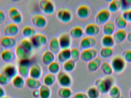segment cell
<instances>
[{"label": "cell", "mask_w": 131, "mask_h": 98, "mask_svg": "<svg viewBox=\"0 0 131 98\" xmlns=\"http://www.w3.org/2000/svg\"><path fill=\"white\" fill-rule=\"evenodd\" d=\"M112 70L116 73L122 72L126 68V62L121 56L114 57L111 61Z\"/></svg>", "instance_id": "6da1fadb"}, {"label": "cell", "mask_w": 131, "mask_h": 98, "mask_svg": "<svg viewBox=\"0 0 131 98\" xmlns=\"http://www.w3.org/2000/svg\"><path fill=\"white\" fill-rule=\"evenodd\" d=\"M41 10L45 14L51 15L55 12L56 7L54 2L50 0H41L39 4Z\"/></svg>", "instance_id": "7a4b0ae2"}, {"label": "cell", "mask_w": 131, "mask_h": 98, "mask_svg": "<svg viewBox=\"0 0 131 98\" xmlns=\"http://www.w3.org/2000/svg\"><path fill=\"white\" fill-rule=\"evenodd\" d=\"M31 66V63L29 59L20 61L17 68L19 75L23 78H28Z\"/></svg>", "instance_id": "3957f363"}, {"label": "cell", "mask_w": 131, "mask_h": 98, "mask_svg": "<svg viewBox=\"0 0 131 98\" xmlns=\"http://www.w3.org/2000/svg\"><path fill=\"white\" fill-rule=\"evenodd\" d=\"M111 12L108 9H104L98 12L95 17L96 24L98 25H104L109 20Z\"/></svg>", "instance_id": "277c9868"}, {"label": "cell", "mask_w": 131, "mask_h": 98, "mask_svg": "<svg viewBox=\"0 0 131 98\" xmlns=\"http://www.w3.org/2000/svg\"><path fill=\"white\" fill-rule=\"evenodd\" d=\"M58 19L62 23L68 24L71 22L73 18L72 13L67 9H60L57 13Z\"/></svg>", "instance_id": "5b68a950"}, {"label": "cell", "mask_w": 131, "mask_h": 98, "mask_svg": "<svg viewBox=\"0 0 131 98\" xmlns=\"http://www.w3.org/2000/svg\"><path fill=\"white\" fill-rule=\"evenodd\" d=\"M97 50L95 48L84 49L81 52L80 58L83 61L88 62L97 57Z\"/></svg>", "instance_id": "8992f818"}, {"label": "cell", "mask_w": 131, "mask_h": 98, "mask_svg": "<svg viewBox=\"0 0 131 98\" xmlns=\"http://www.w3.org/2000/svg\"><path fill=\"white\" fill-rule=\"evenodd\" d=\"M31 20L33 25L40 29L45 28L47 25V20L44 16L41 15L36 14L33 15Z\"/></svg>", "instance_id": "52a82bcc"}, {"label": "cell", "mask_w": 131, "mask_h": 98, "mask_svg": "<svg viewBox=\"0 0 131 98\" xmlns=\"http://www.w3.org/2000/svg\"><path fill=\"white\" fill-rule=\"evenodd\" d=\"M8 14L9 17L14 24H20L23 21V17L20 11L15 7H12L9 9Z\"/></svg>", "instance_id": "ba28073f"}, {"label": "cell", "mask_w": 131, "mask_h": 98, "mask_svg": "<svg viewBox=\"0 0 131 98\" xmlns=\"http://www.w3.org/2000/svg\"><path fill=\"white\" fill-rule=\"evenodd\" d=\"M61 50L70 49L72 45V38L69 34L63 33L58 38Z\"/></svg>", "instance_id": "9c48e42d"}, {"label": "cell", "mask_w": 131, "mask_h": 98, "mask_svg": "<svg viewBox=\"0 0 131 98\" xmlns=\"http://www.w3.org/2000/svg\"><path fill=\"white\" fill-rule=\"evenodd\" d=\"M17 39L14 37L4 36L0 39V44L7 49L14 48L17 44Z\"/></svg>", "instance_id": "30bf717a"}, {"label": "cell", "mask_w": 131, "mask_h": 98, "mask_svg": "<svg viewBox=\"0 0 131 98\" xmlns=\"http://www.w3.org/2000/svg\"><path fill=\"white\" fill-rule=\"evenodd\" d=\"M31 41L34 47L40 48L45 46L47 42V38L43 34H36L31 38Z\"/></svg>", "instance_id": "8fae6325"}, {"label": "cell", "mask_w": 131, "mask_h": 98, "mask_svg": "<svg viewBox=\"0 0 131 98\" xmlns=\"http://www.w3.org/2000/svg\"><path fill=\"white\" fill-rule=\"evenodd\" d=\"M19 31V27L17 24L10 23L8 24L4 27V33L5 36L14 37L18 34Z\"/></svg>", "instance_id": "7c38bea8"}, {"label": "cell", "mask_w": 131, "mask_h": 98, "mask_svg": "<svg viewBox=\"0 0 131 98\" xmlns=\"http://www.w3.org/2000/svg\"><path fill=\"white\" fill-rule=\"evenodd\" d=\"M96 44V40L94 37L87 36L81 40L80 43V48L82 49L93 48Z\"/></svg>", "instance_id": "4fadbf2b"}, {"label": "cell", "mask_w": 131, "mask_h": 98, "mask_svg": "<svg viewBox=\"0 0 131 98\" xmlns=\"http://www.w3.org/2000/svg\"><path fill=\"white\" fill-rule=\"evenodd\" d=\"M76 14L78 17L80 19H87L91 15V8L87 5H81L77 9Z\"/></svg>", "instance_id": "5bb4252c"}, {"label": "cell", "mask_w": 131, "mask_h": 98, "mask_svg": "<svg viewBox=\"0 0 131 98\" xmlns=\"http://www.w3.org/2000/svg\"><path fill=\"white\" fill-rule=\"evenodd\" d=\"M2 59L7 63L13 62L16 59L15 52L10 49H5L2 52L1 54Z\"/></svg>", "instance_id": "9a60e30c"}, {"label": "cell", "mask_w": 131, "mask_h": 98, "mask_svg": "<svg viewBox=\"0 0 131 98\" xmlns=\"http://www.w3.org/2000/svg\"><path fill=\"white\" fill-rule=\"evenodd\" d=\"M100 31L99 25L97 24H91L88 25L85 27L84 33L87 36L94 37L98 35Z\"/></svg>", "instance_id": "2e32d148"}, {"label": "cell", "mask_w": 131, "mask_h": 98, "mask_svg": "<svg viewBox=\"0 0 131 98\" xmlns=\"http://www.w3.org/2000/svg\"><path fill=\"white\" fill-rule=\"evenodd\" d=\"M41 74L42 69L38 64L35 63L31 65L29 72L30 77L35 79H38L40 78Z\"/></svg>", "instance_id": "e0dca14e"}, {"label": "cell", "mask_w": 131, "mask_h": 98, "mask_svg": "<svg viewBox=\"0 0 131 98\" xmlns=\"http://www.w3.org/2000/svg\"><path fill=\"white\" fill-rule=\"evenodd\" d=\"M2 72L12 79L17 75L18 73L17 67L12 64H8L5 66L3 68Z\"/></svg>", "instance_id": "ac0fdd59"}, {"label": "cell", "mask_w": 131, "mask_h": 98, "mask_svg": "<svg viewBox=\"0 0 131 98\" xmlns=\"http://www.w3.org/2000/svg\"><path fill=\"white\" fill-rule=\"evenodd\" d=\"M58 80L61 85L67 86L70 85L71 82V79L70 75L66 72H59L57 76Z\"/></svg>", "instance_id": "d6986e66"}, {"label": "cell", "mask_w": 131, "mask_h": 98, "mask_svg": "<svg viewBox=\"0 0 131 98\" xmlns=\"http://www.w3.org/2000/svg\"><path fill=\"white\" fill-rule=\"evenodd\" d=\"M127 31L124 30H119L113 34V39L115 44H119L123 42L127 38Z\"/></svg>", "instance_id": "ffe728a7"}, {"label": "cell", "mask_w": 131, "mask_h": 98, "mask_svg": "<svg viewBox=\"0 0 131 98\" xmlns=\"http://www.w3.org/2000/svg\"><path fill=\"white\" fill-rule=\"evenodd\" d=\"M15 53L16 57L20 61L28 60L30 58L29 52L24 49L20 45H18L16 47Z\"/></svg>", "instance_id": "44dd1931"}, {"label": "cell", "mask_w": 131, "mask_h": 98, "mask_svg": "<svg viewBox=\"0 0 131 98\" xmlns=\"http://www.w3.org/2000/svg\"><path fill=\"white\" fill-rule=\"evenodd\" d=\"M49 49L54 55H57L61 51L58 39L53 37L51 39L49 43Z\"/></svg>", "instance_id": "7402d4cb"}, {"label": "cell", "mask_w": 131, "mask_h": 98, "mask_svg": "<svg viewBox=\"0 0 131 98\" xmlns=\"http://www.w3.org/2000/svg\"><path fill=\"white\" fill-rule=\"evenodd\" d=\"M57 59L58 61L61 63H64L71 59V49L61 50L57 54Z\"/></svg>", "instance_id": "603a6c76"}, {"label": "cell", "mask_w": 131, "mask_h": 98, "mask_svg": "<svg viewBox=\"0 0 131 98\" xmlns=\"http://www.w3.org/2000/svg\"><path fill=\"white\" fill-rule=\"evenodd\" d=\"M115 30V25L112 21L109 20L104 25L103 32L104 35L112 36Z\"/></svg>", "instance_id": "cb8c5ba5"}, {"label": "cell", "mask_w": 131, "mask_h": 98, "mask_svg": "<svg viewBox=\"0 0 131 98\" xmlns=\"http://www.w3.org/2000/svg\"><path fill=\"white\" fill-rule=\"evenodd\" d=\"M101 60L97 57L88 62V68L89 71L94 72L96 71L101 64Z\"/></svg>", "instance_id": "d4e9b609"}, {"label": "cell", "mask_w": 131, "mask_h": 98, "mask_svg": "<svg viewBox=\"0 0 131 98\" xmlns=\"http://www.w3.org/2000/svg\"><path fill=\"white\" fill-rule=\"evenodd\" d=\"M84 31L81 27L75 26L71 29L69 34L72 38L78 39L81 38L83 36Z\"/></svg>", "instance_id": "484cf974"}, {"label": "cell", "mask_w": 131, "mask_h": 98, "mask_svg": "<svg viewBox=\"0 0 131 98\" xmlns=\"http://www.w3.org/2000/svg\"><path fill=\"white\" fill-rule=\"evenodd\" d=\"M55 55L50 51H46L43 54L42 60L43 63L46 65H49L54 61Z\"/></svg>", "instance_id": "4316f807"}, {"label": "cell", "mask_w": 131, "mask_h": 98, "mask_svg": "<svg viewBox=\"0 0 131 98\" xmlns=\"http://www.w3.org/2000/svg\"><path fill=\"white\" fill-rule=\"evenodd\" d=\"M101 43L104 47L111 48H113L115 44L112 36L105 35L102 38Z\"/></svg>", "instance_id": "83f0119b"}, {"label": "cell", "mask_w": 131, "mask_h": 98, "mask_svg": "<svg viewBox=\"0 0 131 98\" xmlns=\"http://www.w3.org/2000/svg\"><path fill=\"white\" fill-rule=\"evenodd\" d=\"M23 36L27 38H32L37 34L35 28L30 26H26L23 28L22 30Z\"/></svg>", "instance_id": "f1b7e54d"}, {"label": "cell", "mask_w": 131, "mask_h": 98, "mask_svg": "<svg viewBox=\"0 0 131 98\" xmlns=\"http://www.w3.org/2000/svg\"><path fill=\"white\" fill-rule=\"evenodd\" d=\"M115 25L119 30H124L127 25V22L124 19L122 14H119L115 18Z\"/></svg>", "instance_id": "f546056e"}, {"label": "cell", "mask_w": 131, "mask_h": 98, "mask_svg": "<svg viewBox=\"0 0 131 98\" xmlns=\"http://www.w3.org/2000/svg\"><path fill=\"white\" fill-rule=\"evenodd\" d=\"M13 86L16 88L21 89L24 88L25 84L24 78L20 75H16L12 80Z\"/></svg>", "instance_id": "4dcf8cb0"}, {"label": "cell", "mask_w": 131, "mask_h": 98, "mask_svg": "<svg viewBox=\"0 0 131 98\" xmlns=\"http://www.w3.org/2000/svg\"><path fill=\"white\" fill-rule=\"evenodd\" d=\"M121 0H113L109 3L108 10L111 12L115 13L121 10Z\"/></svg>", "instance_id": "1f68e13d"}, {"label": "cell", "mask_w": 131, "mask_h": 98, "mask_svg": "<svg viewBox=\"0 0 131 98\" xmlns=\"http://www.w3.org/2000/svg\"><path fill=\"white\" fill-rule=\"evenodd\" d=\"M20 45L24 49L30 52L32 51L34 47L31 40L28 38H24L22 39L20 42Z\"/></svg>", "instance_id": "d6a6232c"}, {"label": "cell", "mask_w": 131, "mask_h": 98, "mask_svg": "<svg viewBox=\"0 0 131 98\" xmlns=\"http://www.w3.org/2000/svg\"><path fill=\"white\" fill-rule=\"evenodd\" d=\"M114 49L111 48L103 47L100 52V55L102 58L104 59L108 58L113 55Z\"/></svg>", "instance_id": "836d02e7"}, {"label": "cell", "mask_w": 131, "mask_h": 98, "mask_svg": "<svg viewBox=\"0 0 131 98\" xmlns=\"http://www.w3.org/2000/svg\"><path fill=\"white\" fill-rule=\"evenodd\" d=\"M40 82L35 79L29 77L26 80V84L28 87L31 88L35 89L40 86Z\"/></svg>", "instance_id": "e575fe53"}, {"label": "cell", "mask_w": 131, "mask_h": 98, "mask_svg": "<svg viewBox=\"0 0 131 98\" xmlns=\"http://www.w3.org/2000/svg\"><path fill=\"white\" fill-rule=\"evenodd\" d=\"M48 69L51 74H55L58 73L60 70L59 63L54 61L48 66Z\"/></svg>", "instance_id": "d590c367"}, {"label": "cell", "mask_w": 131, "mask_h": 98, "mask_svg": "<svg viewBox=\"0 0 131 98\" xmlns=\"http://www.w3.org/2000/svg\"><path fill=\"white\" fill-rule=\"evenodd\" d=\"M75 62L70 59L63 63L64 69L66 71L70 72L72 71L75 67Z\"/></svg>", "instance_id": "8d00e7d4"}, {"label": "cell", "mask_w": 131, "mask_h": 98, "mask_svg": "<svg viewBox=\"0 0 131 98\" xmlns=\"http://www.w3.org/2000/svg\"><path fill=\"white\" fill-rule=\"evenodd\" d=\"M101 68L104 73L106 74H111L112 73V68L111 64L107 62H104L101 64Z\"/></svg>", "instance_id": "74e56055"}, {"label": "cell", "mask_w": 131, "mask_h": 98, "mask_svg": "<svg viewBox=\"0 0 131 98\" xmlns=\"http://www.w3.org/2000/svg\"><path fill=\"white\" fill-rule=\"evenodd\" d=\"M12 79L2 72L0 74V85H6L9 84Z\"/></svg>", "instance_id": "f35d334b"}, {"label": "cell", "mask_w": 131, "mask_h": 98, "mask_svg": "<svg viewBox=\"0 0 131 98\" xmlns=\"http://www.w3.org/2000/svg\"><path fill=\"white\" fill-rule=\"evenodd\" d=\"M80 55V51L77 48H73L71 49V59L75 62L79 59Z\"/></svg>", "instance_id": "ab89813d"}, {"label": "cell", "mask_w": 131, "mask_h": 98, "mask_svg": "<svg viewBox=\"0 0 131 98\" xmlns=\"http://www.w3.org/2000/svg\"><path fill=\"white\" fill-rule=\"evenodd\" d=\"M56 78L54 74L50 73L47 75L44 79L45 83L47 85H51L54 83Z\"/></svg>", "instance_id": "60d3db41"}, {"label": "cell", "mask_w": 131, "mask_h": 98, "mask_svg": "<svg viewBox=\"0 0 131 98\" xmlns=\"http://www.w3.org/2000/svg\"><path fill=\"white\" fill-rule=\"evenodd\" d=\"M121 10L122 12L131 9V0H121Z\"/></svg>", "instance_id": "b9f144b4"}, {"label": "cell", "mask_w": 131, "mask_h": 98, "mask_svg": "<svg viewBox=\"0 0 131 98\" xmlns=\"http://www.w3.org/2000/svg\"><path fill=\"white\" fill-rule=\"evenodd\" d=\"M122 57L126 62L131 63V49H127L125 50L122 52Z\"/></svg>", "instance_id": "7bdbcfd3"}, {"label": "cell", "mask_w": 131, "mask_h": 98, "mask_svg": "<svg viewBox=\"0 0 131 98\" xmlns=\"http://www.w3.org/2000/svg\"><path fill=\"white\" fill-rule=\"evenodd\" d=\"M122 15L127 22H131V9L123 12Z\"/></svg>", "instance_id": "ee69618b"}, {"label": "cell", "mask_w": 131, "mask_h": 98, "mask_svg": "<svg viewBox=\"0 0 131 98\" xmlns=\"http://www.w3.org/2000/svg\"><path fill=\"white\" fill-rule=\"evenodd\" d=\"M6 20V16L4 12L0 9V26L3 24Z\"/></svg>", "instance_id": "f6af8a7d"}, {"label": "cell", "mask_w": 131, "mask_h": 98, "mask_svg": "<svg viewBox=\"0 0 131 98\" xmlns=\"http://www.w3.org/2000/svg\"><path fill=\"white\" fill-rule=\"evenodd\" d=\"M6 93L2 85H0V98H2L5 97Z\"/></svg>", "instance_id": "bcb514c9"}, {"label": "cell", "mask_w": 131, "mask_h": 98, "mask_svg": "<svg viewBox=\"0 0 131 98\" xmlns=\"http://www.w3.org/2000/svg\"><path fill=\"white\" fill-rule=\"evenodd\" d=\"M126 38L127 40L128 41L131 43V31L128 34H127Z\"/></svg>", "instance_id": "7dc6e473"}, {"label": "cell", "mask_w": 131, "mask_h": 98, "mask_svg": "<svg viewBox=\"0 0 131 98\" xmlns=\"http://www.w3.org/2000/svg\"><path fill=\"white\" fill-rule=\"evenodd\" d=\"M2 98H10L9 97H6V96H5V97H3Z\"/></svg>", "instance_id": "c3c4849f"}, {"label": "cell", "mask_w": 131, "mask_h": 98, "mask_svg": "<svg viewBox=\"0 0 131 98\" xmlns=\"http://www.w3.org/2000/svg\"><path fill=\"white\" fill-rule=\"evenodd\" d=\"M0 36H1V35H0Z\"/></svg>", "instance_id": "681fc988"}]
</instances>
